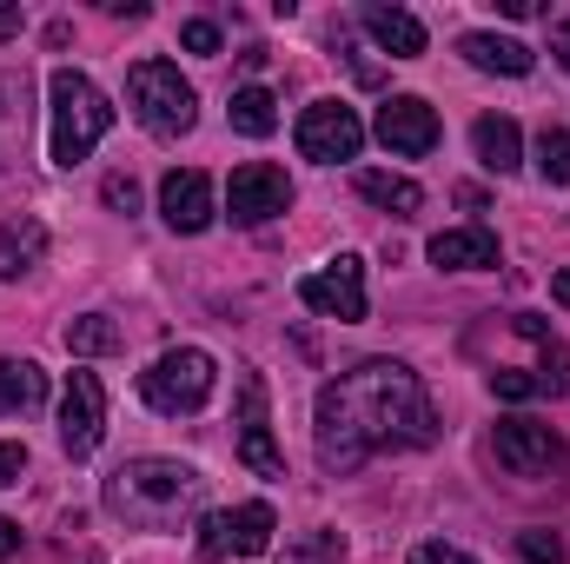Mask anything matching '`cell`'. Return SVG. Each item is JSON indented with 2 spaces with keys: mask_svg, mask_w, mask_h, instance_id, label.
I'll use <instances>...</instances> for the list:
<instances>
[{
  "mask_svg": "<svg viewBox=\"0 0 570 564\" xmlns=\"http://www.w3.org/2000/svg\"><path fill=\"white\" fill-rule=\"evenodd\" d=\"M312 438H318V465L325 471H358L372 451H425L438 438V412H431L412 366L365 359V366L338 372L318 392Z\"/></svg>",
  "mask_w": 570,
  "mask_h": 564,
  "instance_id": "cell-1",
  "label": "cell"
},
{
  "mask_svg": "<svg viewBox=\"0 0 570 564\" xmlns=\"http://www.w3.org/2000/svg\"><path fill=\"white\" fill-rule=\"evenodd\" d=\"M471 359H484V386L511 406L524 399H564L570 392V346L538 319V312H504V319H484L471 339H464Z\"/></svg>",
  "mask_w": 570,
  "mask_h": 564,
  "instance_id": "cell-2",
  "label": "cell"
},
{
  "mask_svg": "<svg viewBox=\"0 0 570 564\" xmlns=\"http://www.w3.org/2000/svg\"><path fill=\"white\" fill-rule=\"evenodd\" d=\"M100 505L134 532H179L206 505V471L186 458H127L120 471H107Z\"/></svg>",
  "mask_w": 570,
  "mask_h": 564,
  "instance_id": "cell-3",
  "label": "cell"
},
{
  "mask_svg": "<svg viewBox=\"0 0 570 564\" xmlns=\"http://www.w3.org/2000/svg\"><path fill=\"white\" fill-rule=\"evenodd\" d=\"M47 100H53V127H47V153H53V166H80L94 146L107 140V127H114V107H107V94H100L87 74H73V67H53V80H47Z\"/></svg>",
  "mask_w": 570,
  "mask_h": 564,
  "instance_id": "cell-4",
  "label": "cell"
},
{
  "mask_svg": "<svg viewBox=\"0 0 570 564\" xmlns=\"http://www.w3.org/2000/svg\"><path fill=\"white\" fill-rule=\"evenodd\" d=\"M127 100H134V120L159 140H179L199 120V94H193V80H179L173 60H140L127 74Z\"/></svg>",
  "mask_w": 570,
  "mask_h": 564,
  "instance_id": "cell-5",
  "label": "cell"
},
{
  "mask_svg": "<svg viewBox=\"0 0 570 564\" xmlns=\"http://www.w3.org/2000/svg\"><path fill=\"white\" fill-rule=\"evenodd\" d=\"M213 386H219V366H213V352H199V346H173V352H159L140 372V399L153 412H166V419L199 412V406L213 399Z\"/></svg>",
  "mask_w": 570,
  "mask_h": 564,
  "instance_id": "cell-6",
  "label": "cell"
},
{
  "mask_svg": "<svg viewBox=\"0 0 570 564\" xmlns=\"http://www.w3.org/2000/svg\"><path fill=\"white\" fill-rule=\"evenodd\" d=\"M491 451H498V465H504L511 478H558V471L570 465L564 431L544 425V419H498Z\"/></svg>",
  "mask_w": 570,
  "mask_h": 564,
  "instance_id": "cell-7",
  "label": "cell"
},
{
  "mask_svg": "<svg viewBox=\"0 0 570 564\" xmlns=\"http://www.w3.org/2000/svg\"><path fill=\"white\" fill-rule=\"evenodd\" d=\"M273 505H233V512H213V518H199V558L206 564H226V558H259L266 545H273Z\"/></svg>",
  "mask_w": 570,
  "mask_h": 564,
  "instance_id": "cell-8",
  "label": "cell"
},
{
  "mask_svg": "<svg viewBox=\"0 0 570 564\" xmlns=\"http://www.w3.org/2000/svg\"><path fill=\"white\" fill-rule=\"evenodd\" d=\"M298 305L318 312V319L358 325V319H365V260H358V253H338L325 273H305V280H298Z\"/></svg>",
  "mask_w": 570,
  "mask_h": 564,
  "instance_id": "cell-9",
  "label": "cell"
},
{
  "mask_svg": "<svg viewBox=\"0 0 570 564\" xmlns=\"http://www.w3.org/2000/svg\"><path fill=\"white\" fill-rule=\"evenodd\" d=\"M365 146V120L345 107V100H312L298 114V153L318 159V166H338V159H358Z\"/></svg>",
  "mask_w": 570,
  "mask_h": 564,
  "instance_id": "cell-10",
  "label": "cell"
},
{
  "mask_svg": "<svg viewBox=\"0 0 570 564\" xmlns=\"http://www.w3.org/2000/svg\"><path fill=\"white\" fill-rule=\"evenodd\" d=\"M285 206H292V179H285V166H273V159H246L233 173V186H226L233 226H266V220H279Z\"/></svg>",
  "mask_w": 570,
  "mask_h": 564,
  "instance_id": "cell-11",
  "label": "cell"
},
{
  "mask_svg": "<svg viewBox=\"0 0 570 564\" xmlns=\"http://www.w3.org/2000/svg\"><path fill=\"white\" fill-rule=\"evenodd\" d=\"M107 438V392L94 372H67V399H60V445L67 458H94Z\"/></svg>",
  "mask_w": 570,
  "mask_h": 564,
  "instance_id": "cell-12",
  "label": "cell"
},
{
  "mask_svg": "<svg viewBox=\"0 0 570 564\" xmlns=\"http://www.w3.org/2000/svg\"><path fill=\"white\" fill-rule=\"evenodd\" d=\"M372 134L392 146L399 159H425L431 146H438V114H431L419 94H399V100H385V107H379Z\"/></svg>",
  "mask_w": 570,
  "mask_h": 564,
  "instance_id": "cell-13",
  "label": "cell"
},
{
  "mask_svg": "<svg viewBox=\"0 0 570 564\" xmlns=\"http://www.w3.org/2000/svg\"><path fill=\"white\" fill-rule=\"evenodd\" d=\"M213 213H219V206H213V179H206L199 166L159 179V220H166L173 233H206Z\"/></svg>",
  "mask_w": 570,
  "mask_h": 564,
  "instance_id": "cell-14",
  "label": "cell"
},
{
  "mask_svg": "<svg viewBox=\"0 0 570 564\" xmlns=\"http://www.w3.org/2000/svg\"><path fill=\"white\" fill-rule=\"evenodd\" d=\"M431 266H444V273H491L498 266V233L491 226H451V233H438L425 246Z\"/></svg>",
  "mask_w": 570,
  "mask_h": 564,
  "instance_id": "cell-15",
  "label": "cell"
},
{
  "mask_svg": "<svg viewBox=\"0 0 570 564\" xmlns=\"http://www.w3.org/2000/svg\"><path fill=\"white\" fill-rule=\"evenodd\" d=\"M358 27L392 54V60H419L425 54V20L419 13H405V7H385V0H372L365 13H358Z\"/></svg>",
  "mask_w": 570,
  "mask_h": 564,
  "instance_id": "cell-16",
  "label": "cell"
},
{
  "mask_svg": "<svg viewBox=\"0 0 570 564\" xmlns=\"http://www.w3.org/2000/svg\"><path fill=\"white\" fill-rule=\"evenodd\" d=\"M458 54H464L478 74H504V80H524V74H531V60H538L524 40H504V33H464V40H458Z\"/></svg>",
  "mask_w": 570,
  "mask_h": 564,
  "instance_id": "cell-17",
  "label": "cell"
},
{
  "mask_svg": "<svg viewBox=\"0 0 570 564\" xmlns=\"http://www.w3.org/2000/svg\"><path fill=\"white\" fill-rule=\"evenodd\" d=\"M471 146H478L484 173H518V166H524V134H518V120H504V114H484V120L471 127Z\"/></svg>",
  "mask_w": 570,
  "mask_h": 564,
  "instance_id": "cell-18",
  "label": "cell"
},
{
  "mask_svg": "<svg viewBox=\"0 0 570 564\" xmlns=\"http://www.w3.org/2000/svg\"><path fill=\"white\" fill-rule=\"evenodd\" d=\"M47 253V226L40 220H7L0 226V280H20L27 266H40Z\"/></svg>",
  "mask_w": 570,
  "mask_h": 564,
  "instance_id": "cell-19",
  "label": "cell"
},
{
  "mask_svg": "<svg viewBox=\"0 0 570 564\" xmlns=\"http://www.w3.org/2000/svg\"><path fill=\"white\" fill-rule=\"evenodd\" d=\"M358 193H365L372 206H385L392 220H412V213L425 206L419 179H405V173H358Z\"/></svg>",
  "mask_w": 570,
  "mask_h": 564,
  "instance_id": "cell-20",
  "label": "cell"
},
{
  "mask_svg": "<svg viewBox=\"0 0 570 564\" xmlns=\"http://www.w3.org/2000/svg\"><path fill=\"white\" fill-rule=\"evenodd\" d=\"M47 399V372L33 359H0V412H33Z\"/></svg>",
  "mask_w": 570,
  "mask_h": 564,
  "instance_id": "cell-21",
  "label": "cell"
},
{
  "mask_svg": "<svg viewBox=\"0 0 570 564\" xmlns=\"http://www.w3.org/2000/svg\"><path fill=\"white\" fill-rule=\"evenodd\" d=\"M226 120H233V134L266 140V134L279 127V100H273L266 87H239V94H233V107H226Z\"/></svg>",
  "mask_w": 570,
  "mask_h": 564,
  "instance_id": "cell-22",
  "label": "cell"
},
{
  "mask_svg": "<svg viewBox=\"0 0 570 564\" xmlns=\"http://www.w3.org/2000/svg\"><path fill=\"white\" fill-rule=\"evenodd\" d=\"M120 346V325L107 319V312H80L73 325H67V352L73 359H100V352H114Z\"/></svg>",
  "mask_w": 570,
  "mask_h": 564,
  "instance_id": "cell-23",
  "label": "cell"
},
{
  "mask_svg": "<svg viewBox=\"0 0 570 564\" xmlns=\"http://www.w3.org/2000/svg\"><path fill=\"white\" fill-rule=\"evenodd\" d=\"M239 458H246L259 478H285V451L273 445V431H266V425H239Z\"/></svg>",
  "mask_w": 570,
  "mask_h": 564,
  "instance_id": "cell-24",
  "label": "cell"
},
{
  "mask_svg": "<svg viewBox=\"0 0 570 564\" xmlns=\"http://www.w3.org/2000/svg\"><path fill=\"white\" fill-rule=\"evenodd\" d=\"M538 173H544V186H570V134L564 127L538 134Z\"/></svg>",
  "mask_w": 570,
  "mask_h": 564,
  "instance_id": "cell-25",
  "label": "cell"
},
{
  "mask_svg": "<svg viewBox=\"0 0 570 564\" xmlns=\"http://www.w3.org/2000/svg\"><path fill=\"white\" fill-rule=\"evenodd\" d=\"M518 558L524 564H564V538L544 532V525H531V532H518Z\"/></svg>",
  "mask_w": 570,
  "mask_h": 564,
  "instance_id": "cell-26",
  "label": "cell"
},
{
  "mask_svg": "<svg viewBox=\"0 0 570 564\" xmlns=\"http://www.w3.org/2000/svg\"><path fill=\"white\" fill-rule=\"evenodd\" d=\"M179 47H186V54H219V27H213V20H186V27H179Z\"/></svg>",
  "mask_w": 570,
  "mask_h": 564,
  "instance_id": "cell-27",
  "label": "cell"
},
{
  "mask_svg": "<svg viewBox=\"0 0 570 564\" xmlns=\"http://www.w3.org/2000/svg\"><path fill=\"white\" fill-rule=\"evenodd\" d=\"M100 200H107V206H114V213H134V206H140V186H134V179H127V173H114V179H107V186H100Z\"/></svg>",
  "mask_w": 570,
  "mask_h": 564,
  "instance_id": "cell-28",
  "label": "cell"
},
{
  "mask_svg": "<svg viewBox=\"0 0 570 564\" xmlns=\"http://www.w3.org/2000/svg\"><path fill=\"white\" fill-rule=\"evenodd\" d=\"M412 564H478L471 552H458V545H444V538H425L419 552H412Z\"/></svg>",
  "mask_w": 570,
  "mask_h": 564,
  "instance_id": "cell-29",
  "label": "cell"
},
{
  "mask_svg": "<svg viewBox=\"0 0 570 564\" xmlns=\"http://www.w3.org/2000/svg\"><path fill=\"white\" fill-rule=\"evenodd\" d=\"M20 471H27V445H7V438H0V492L20 485Z\"/></svg>",
  "mask_w": 570,
  "mask_h": 564,
  "instance_id": "cell-30",
  "label": "cell"
},
{
  "mask_svg": "<svg viewBox=\"0 0 570 564\" xmlns=\"http://www.w3.org/2000/svg\"><path fill=\"white\" fill-rule=\"evenodd\" d=\"M20 27H27V13H20V7H13V0H7V7H0V40H13V33H20Z\"/></svg>",
  "mask_w": 570,
  "mask_h": 564,
  "instance_id": "cell-31",
  "label": "cell"
},
{
  "mask_svg": "<svg viewBox=\"0 0 570 564\" xmlns=\"http://www.w3.org/2000/svg\"><path fill=\"white\" fill-rule=\"evenodd\" d=\"M338 40H345V33H338ZM345 54H352V40H345ZM352 74H358V87H379V67H372V60H352Z\"/></svg>",
  "mask_w": 570,
  "mask_h": 564,
  "instance_id": "cell-32",
  "label": "cell"
},
{
  "mask_svg": "<svg viewBox=\"0 0 570 564\" xmlns=\"http://www.w3.org/2000/svg\"><path fill=\"white\" fill-rule=\"evenodd\" d=\"M551 54L570 67V20H558V27H551Z\"/></svg>",
  "mask_w": 570,
  "mask_h": 564,
  "instance_id": "cell-33",
  "label": "cell"
},
{
  "mask_svg": "<svg viewBox=\"0 0 570 564\" xmlns=\"http://www.w3.org/2000/svg\"><path fill=\"white\" fill-rule=\"evenodd\" d=\"M498 13L504 20H524V13H538V0H498Z\"/></svg>",
  "mask_w": 570,
  "mask_h": 564,
  "instance_id": "cell-34",
  "label": "cell"
},
{
  "mask_svg": "<svg viewBox=\"0 0 570 564\" xmlns=\"http://www.w3.org/2000/svg\"><path fill=\"white\" fill-rule=\"evenodd\" d=\"M13 552H20V532H13V525H7V518H0V564L13 558Z\"/></svg>",
  "mask_w": 570,
  "mask_h": 564,
  "instance_id": "cell-35",
  "label": "cell"
},
{
  "mask_svg": "<svg viewBox=\"0 0 570 564\" xmlns=\"http://www.w3.org/2000/svg\"><path fill=\"white\" fill-rule=\"evenodd\" d=\"M551 299H558V305H570V266L558 273V280H551Z\"/></svg>",
  "mask_w": 570,
  "mask_h": 564,
  "instance_id": "cell-36",
  "label": "cell"
}]
</instances>
